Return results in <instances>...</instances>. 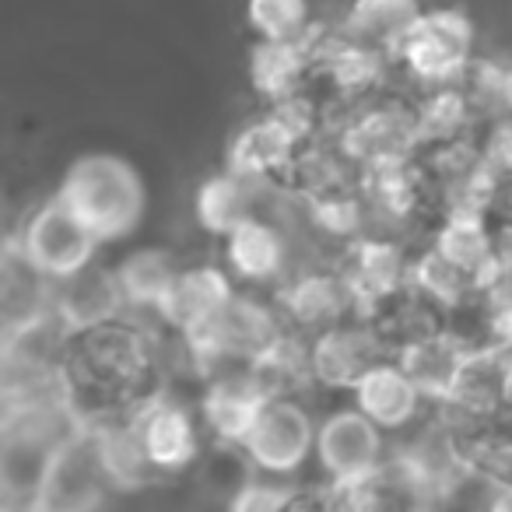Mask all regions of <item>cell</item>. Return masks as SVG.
Wrapping results in <instances>:
<instances>
[{
  "mask_svg": "<svg viewBox=\"0 0 512 512\" xmlns=\"http://www.w3.org/2000/svg\"><path fill=\"white\" fill-rule=\"evenodd\" d=\"M281 334H288L274 299H260L249 288H239L235 299L193 337L179 341L186 365L197 372V379L218 376L228 369H246L249 362L264 355Z\"/></svg>",
  "mask_w": 512,
  "mask_h": 512,
  "instance_id": "cell-4",
  "label": "cell"
},
{
  "mask_svg": "<svg viewBox=\"0 0 512 512\" xmlns=\"http://www.w3.org/2000/svg\"><path fill=\"white\" fill-rule=\"evenodd\" d=\"M57 193L102 246L130 239L148 214V186L141 172L113 151L78 155L67 165Z\"/></svg>",
  "mask_w": 512,
  "mask_h": 512,
  "instance_id": "cell-2",
  "label": "cell"
},
{
  "mask_svg": "<svg viewBox=\"0 0 512 512\" xmlns=\"http://www.w3.org/2000/svg\"><path fill=\"white\" fill-rule=\"evenodd\" d=\"M11 242L22 249L25 260L46 281H53V285L74 278L88 264H95L102 249L95 232L60 200V193H53L43 204L32 207L25 225L11 235Z\"/></svg>",
  "mask_w": 512,
  "mask_h": 512,
  "instance_id": "cell-6",
  "label": "cell"
},
{
  "mask_svg": "<svg viewBox=\"0 0 512 512\" xmlns=\"http://www.w3.org/2000/svg\"><path fill=\"white\" fill-rule=\"evenodd\" d=\"M316 432L320 418L313 414L309 400H267L249 439L242 442V453L256 474L292 481L309 460H316Z\"/></svg>",
  "mask_w": 512,
  "mask_h": 512,
  "instance_id": "cell-7",
  "label": "cell"
},
{
  "mask_svg": "<svg viewBox=\"0 0 512 512\" xmlns=\"http://www.w3.org/2000/svg\"><path fill=\"white\" fill-rule=\"evenodd\" d=\"M449 264L467 271L481 285H488L491 271H495L498 239H495V218L484 211H449L435 221V228L425 235Z\"/></svg>",
  "mask_w": 512,
  "mask_h": 512,
  "instance_id": "cell-20",
  "label": "cell"
},
{
  "mask_svg": "<svg viewBox=\"0 0 512 512\" xmlns=\"http://www.w3.org/2000/svg\"><path fill=\"white\" fill-rule=\"evenodd\" d=\"M267 393L253 379L249 369H228L200 383L197 414L204 432L214 439V446H239L249 439L256 418L264 411Z\"/></svg>",
  "mask_w": 512,
  "mask_h": 512,
  "instance_id": "cell-15",
  "label": "cell"
},
{
  "mask_svg": "<svg viewBox=\"0 0 512 512\" xmlns=\"http://www.w3.org/2000/svg\"><path fill=\"white\" fill-rule=\"evenodd\" d=\"M306 148L299 134L278 113L264 109L256 120L242 123L225 148V169L253 183H274L288 176L299 151Z\"/></svg>",
  "mask_w": 512,
  "mask_h": 512,
  "instance_id": "cell-14",
  "label": "cell"
},
{
  "mask_svg": "<svg viewBox=\"0 0 512 512\" xmlns=\"http://www.w3.org/2000/svg\"><path fill=\"white\" fill-rule=\"evenodd\" d=\"M365 320L376 327L379 341L386 344L393 358L404 355L407 348L428 341L439 330L449 327V313L439 309L435 302H428L421 292H414L411 285L404 292H397L393 299H386L383 306H376L372 313H365Z\"/></svg>",
  "mask_w": 512,
  "mask_h": 512,
  "instance_id": "cell-24",
  "label": "cell"
},
{
  "mask_svg": "<svg viewBox=\"0 0 512 512\" xmlns=\"http://www.w3.org/2000/svg\"><path fill=\"white\" fill-rule=\"evenodd\" d=\"M411 288L425 295L428 302H435L439 309H446L449 316L484 295L481 281L470 278L456 264H449L432 242H421L411 253Z\"/></svg>",
  "mask_w": 512,
  "mask_h": 512,
  "instance_id": "cell-29",
  "label": "cell"
},
{
  "mask_svg": "<svg viewBox=\"0 0 512 512\" xmlns=\"http://www.w3.org/2000/svg\"><path fill=\"white\" fill-rule=\"evenodd\" d=\"M116 267V278H120L123 299H127V309L137 316H155L162 309L165 295H169L172 281L179 278L183 264L176 260L172 249L162 246H141L130 249Z\"/></svg>",
  "mask_w": 512,
  "mask_h": 512,
  "instance_id": "cell-26",
  "label": "cell"
},
{
  "mask_svg": "<svg viewBox=\"0 0 512 512\" xmlns=\"http://www.w3.org/2000/svg\"><path fill=\"white\" fill-rule=\"evenodd\" d=\"M411 253L414 249H407L404 239L386 232H369L337 253L334 264L355 292L358 313H372L411 285Z\"/></svg>",
  "mask_w": 512,
  "mask_h": 512,
  "instance_id": "cell-13",
  "label": "cell"
},
{
  "mask_svg": "<svg viewBox=\"0 0 512 512\" xmlns=\"http://www.w3.org/2000/svg\"><path fill=\"white\" fill-rule=\"evenodd\" d=\"M246 22L256 39L295 43L306 36L316 18L309 0H246Z\"/></svg>",
  "mask_w": 512,
  "mask_h": 512,
  "instance_id": "cell-31",
  "label": "cell"
},
{
  "mask_svg": "<svg viewBox=\"0 0 512 512\" xmlns=\"http://www.w3.org/2000/svg\"><path fill=\"white\" fill-rule=\"evenodd\" d=\"M253 372V379L260 383V390L267 393V400L278 397H299L309 400V393H316L313 369H309V341L299 334H281L264 355L246 365Z\"/></svg>",
  "mask_w": 512,
  "mask_h": 512,
  "instance_id": "cell-28",
  "label": "cell"
},
{
  "mask_svg": "<svg viewBox=\"0 0 512 512\" xmlns=\"http://www.w3.org/2000/svg\"><path fill=\"white\" fill-rule=\"evenodd\" d=\"M53 309L64 316V323L71 330L106 323L130 313L127 299H123L120 278H116V267L99 264V260L88 264L81 274H74V278L53 285Z\"/></svg>",
  "mask_w": 512,
  "mask_h": 512,
  "instance_id": "cell-21",
  "label": "cell"
},
{
  "mask_svg": "<svg viewBox=\"0 0 512 512\" xmlns=\"http://www.w3.org/2000/svg\"><path fill=\"white\" fill-rule=\"evenodd\" d=\"M477 344H470L463 334H456L453 327L439 330L428 341L407 348L404 355H397V362L411 372V379L418 383V390L425 393V400L432 407H442L453 393L456 379H460V369L467 362V355Z\"/></svg>",
  "mask_w": 512,
  "mask_h": 512,
  "instance_id": "cell-23",
  "label": "cell"
},
{
  "mask_svg": "<svg viewBox=\"0 0 512 512\" xmlns=\"http://www.w3.org/2000/svg\"><path fill=\"white\" fill-rule=\"evenodd\" d=\"M292 232L285 225H278L267 214L242 221L235 232H228L221 239V267L235 278L239 288H278L292 267Z\"/></svg>",
  "mask_w": 512,
  "mask_h": 512,
  "instance_id": "cell-12",
  "label": "cell"
},
{
  "mask_svg": "<svg viewBox=\"0 0 512 512\" xmlns=\"http://www.w3.org/2000/svg\"><path fill=\"white\" fill-rule=\"evenodd\" d=\"M425 8V0H351L337 22L348 39L393 57L407 32L425 15Z\"/></svg>",
  "mask_w": 512,
  "mask_h": 512,
  "instance_id": "cell-25",
  "label": "cell"
},
{
  "mask_svg": "<svg viewBox=\"0 0 512 512\" xmlns=\"http://www.w3.org/2000/svg\"><path fill=\"white\" fill-rule=\"evenodd\" d=\"M484 512H512V488H495L484 495Z\"/></svg>",
  "mask_w": 512,
  "mask_h": 512,
  "instance_id": "cell-34",
  "label": "cell"
},
{
  "mask_svg": "<svg viewBox=\"0 0 512 512\" xmlns=\"http://www.w3.org/2000/svg\"><path fill=\"white\" fill-rule=\"evenodd\" d=\"M351 404H355L365 418L376 421L386 435H393V439L411 432L414 425H421V421L435 411L425 400V393L418 390V383L411 379V372H407L397 358L379 362L376 369L355 386Z\"/></svg>",
  "mask_w": 512,
  "mask_h": 512,
  "instance_id": "cell-17",
  "label": "cell"
},
{
  "mask_svg": "<svg viewBox=\"0 0 512 512\" xmlns=\"http://www.w3.org/2000/svg\"><path fill=\"white\" fill-rule=\"evenodd\" d=\"M477 25L463 4H428L404 43L393 53L397 78H404L414 92L425 88L460 85L474 67Z\"/></svg>",
  "mask_w": 512,
  "mask_h": 512,
  "instance_id": "cell-5",
  "label": "cell"
},
{
  "mask_svg": "<svg viewBox=\"0 0 512 512\" xmlns=\"http://www.w3.org/2000/svg\"><path fill=\"white\" fill-rule=\"evenodd\" d=\"M271 186L274 183H253V179H242L228 169L211 172L193 193V214H197L200 228L221 242L242 221L264 214V197L271 193Z\"/></svg>",
  "mask_w": 512,
  "mask_h": 512,
  "instance_id": "cell-18",
  "label": "cell"
},
{
  "mask_svg": "<svg viewBox=\"0 0 512 512\" xmlns=\"http://www.w3.org/2000/svg\"><path fill=\"white\" fill-rule=\"evenodd\" d=\"M274 306H278L281 320L292 334L299 337H316L323 330L337 327V323L355 320L358 299L351 292V285L344 281L341 267L330 264H313V267H295L285 281L271 292Z\"/></svg>",
  "mask_w": 512,
  "mask_h": 512,
  "instance_id": "cell-8",
  "label": "cell"
},
{
  "mask_svg": "<svg viewBox=\"0 0 512 512\" xmlns=\"http://www.w3.org/2000/svg\"><path fill=\"white\" fill-rule=\"evenodd\" d=\"M88 435H92L99 467L113 491H141L158 481L148 456H144V446H141V439H137V428L130 418L95 425V428H88Z\"/></svg>",
  "mask_w": 512,
  "mask_h": 512,
  "instance_id": "cell-27",
  "label": "cell"
},
{
  "mask_svg": "<svg viewBox=\"0 0 512 512\" xmlns=\"http://www.w3.org/2000/svg\"><path fill=\"white\" fill-rule=\"evenodd\" d=\"M249 85H253L256 99L267 106H278L295 95L309 92L316 85V67L306 46L295 43H271V39H256L249 46Z\"/></svg>",
  "mask_w": 512,
  "mask_h": 512,
  "instance_id": "cell-19",
  "label": "cell"
},
{
  "mask_svg": "<svg viewBox=\"0 0 512 512\" xmlns=\"http://www.w3.org/2000/svg\"><path fill=\"white\" fill-rule=\"evenodd\" d=\"M309 341V369H313L316 393H355V386L376 369L379 362L393 358L379 341L376 327L365 316L323 330Z\"/></svg>",
  "mask_w": 512,
  "mask_h": 512,
  "instance_id": "cell-11",
  "label": "cell"
},
{
  "mask_svg": "<svg viewBox=\"0 0 512 512\" xmlns=\"http://www.w3.org/2000/svg\"><path fill=\"white\" fill-rule=\"evenodd\" d=\"M235 292H239V285L221 264H183L155 320L176 341H186L197 330H204L235 299Z\"/></svg>",
  "mask_w": 512,
  "mask_h": 512,
  "instance_id": "cell-16",
  "label": "cell"
},
{
  "mask_svg": "<svg viewBox=\"0 0 512 512\" xmlns=\"http://www.w3.org/2000/svg\"><path fill=\"white\" fill-rule=\"evenodd\" d=\"M502 418H512V351H505L502 369Z\"/></svg>",
  "mask_w": 512,
  "mask_h": 512,
  "instance_id": "cell-35",
  "label": "cell"
},
{
  "mask_svg": "<svg viewBox=\"0 0 512 512\" xmlns=\"http://www.w3.org/2000/svg\"><path fill=\"white\" fill-rule=\"evenodd\" d=\"M130 421H134L137 439H141L144 456H148L158 481L197 467L200 453H204V442H200L204 425H200L197 404H186L183 397L169 393V386H165L141 411L130 414Z\"/></svg>",
  "mask_w": 512,
  "mask_h": 512,
  "instance_id": "cell-10",
  "label": "cell"
},
{
  "mask_svg": "<svg viewBox=\"0 0 512 512\" xmlns=\"http://www.w3.org/2000/svg\"><path fill=\"white\" fill-rule=\"evenodd\" d=\"M0 302H4V330H11V327H18V323L53 309V281H46L11 239H8V249H4Z\"/></svg>",
  "mask_w": 512,
  "mask_h": 512,
  "instance_id": "cell-30",
  "label": "cell"
},
{
  "mask_svg": "<svg viewBox=\"0 0 512 512\" xmlns=\"http://www.w3.org/2000/svg\"><path fill=\"white\" fill-rule=\"evenodd\" d=\"M393 435H386L355 404L334 407L320 418L316 432V467L327 484H348L372 477L386 467Z\"/></svg>",
  "mask_w": 512,
  "mask_h": 512,
  "instance_id": "cell-9",
  "label": "cell"
},
{
  "mask_svg": "<svg viewBox=\"0 0 512 512\" xmlns=\"http://www.w3.org/2000/svg\"><path fill=\"white\" fill-rule=\"evenodd\" d=\"M285 512H334V491L327 481H292Z\"/></svg>",
  "mask_w": 512,
  "mask_h": 512,
  "instance_id": "cell-33",
  "label": "cell"
},
{
  "mask_svg": "<svg viewBox=\"0 0 512 512\" xmlns=\"http://www.w3.org/2000/svg\"><path fill=\"white\" fill-rule=\"evenodd\" d=\"M411 95H414V109H418L421 151L481 137L484 120L477 113L470 92L463 88V81L446 88H425V92H411Z\"/></svg>",
  "mask_w": 512,
  "mask_h": 512,
  "instance_id": "cell-22",
  "label": "cell"
},
{
  "mask_svg": "<svg viewBox=\"0 0 512 512\" xmlns=\"http://www.w3.org/2000/svg\"><path fill=\"white\" fill-rule=\"evenodd\" d=\"M60 379L85 428L130 418L169 386L162 344L137 313L71 330Z\"/></svg>",
  "mask_w": 512,
  "mask_h": 512,
  "instance_id": "cell-1",
  "label": "cell"
},
{
  "mask_svg": "<svg viewBox=\"0 0 512 512\" xmlns=\"http://www.w3.org/2000/svg\"><path fill=\"white\" fill-rule=\"evenodd\" d=\"M327 137L362 172L390 162H411L421 155L414 95L390 88L362 106H327Z\"/></svg>",
  "mask_w": 512,
  "mask_h": 512,
  "instance_id": "cell-3",
  "label": "cell"
},
{
  "mask_svg": "<svg viewBox=\"0 0 512 512\" xmlns=\"http://www.w3.org/2000/svg\"><path fill=\"white\" fill-rule=\"evenodd\" d=\"M288 491H292V481L253 474L249 481H242L235 491H228L225 512H285Z\"/></svg>",
  "mask_w": 512,
  "mask_h": 512,
  "instance_id": "cell-32",
  "label": "cell"
}]
</instances>
